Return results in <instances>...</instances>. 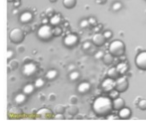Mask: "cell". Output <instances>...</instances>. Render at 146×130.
I'll return each mask as SVG.
<instances>
[{
    "label": "cell",
    "mask_w": 146,
    "mask_h": 130,
    "mask_svg": "<svg viewBox=\"0 0 146 130\" xmlns=\"http://www.w3.org/2000/svg\"><path fill=\"white\" fill-rule=\"evenodd\" d=\"M113 109V100L106 96H99L94 100L92 104V110L98 117L107 116Z\"/></svg>",
    "instance_id": "cell-1"
},
{
    "label": "cell",
    "mask_w": 146,
    "mask_h": 130,
    "mask_svg": "<svg viewBox=\"0 0 146 130\" xmlns=\"http://www.w3.org/2000/svg\"><path fill=\"white\" fill-rule=\"evenodd\" d=\"M108 50L114 56L116 57L122 56L124 54V52H125V44L121 40H114L110 43Z\"/></svg>",
    "instance_id": "cell-2"
},
{
    "label": "cell",
    "mask_w": 146,
    "mask_h": 130,
    "mask_svg": "<svg viewBox=\"0 0 146 130\" xmlns=\"http://www.w3.org/2000/svg\"><path fill=\"white\" fill-rule=\"evenodd\" d=\"M37 36L42 41H49L53 37V28H51V26L48 24H43L39 27Z\"/></svg>",
    "instance_id": "cell-3"
},
{
    "label": "cell",
    "mask_w": 146,
    "mask_h": 130,
    "mask_svg": "<svg viewBox=\"0 0 146 130\" xmlns=\"http://www.w3.org/2000/svg\"><path fill=\"white\" fill-rule=\"evenodd\" d=\"M25 38V34L20 28H13L12 30L9 32V39L12 43L15 44H19L21 43Z\"/></svg>",
    "instance_id": "cell-4"
},
{
    "label": "cell",
    "mask_w": 146,
    "mask_h": 130,
    "mask_svg": "<svg viewBox=\"0 0 146 130\" xmlns=\"http://www.w3.org/2000/svg\"><path fill=\"white\" fill-rule=\"evenodd\" d=\"M128 87H129V82L125 76H121V77H118L117 79H115V89L119 91L120 93L125 92L128 89Z\"/></svg>",
    "instance_id": "cell-5"
},
{
    "label": "cell",
    "mask_w": 146,
    "mask_h": 130,
    "mask_svg": "<svg viewBox=\"0 0 146 130\" xmlns=\"http://www.w3.org/2000/svg\"><path fill=\"white\" fill-rule=\"evenodd\" d=\"M135 65L140 70H146V51H140L135 57Z\"/></svg>",
    "instance_id": "cell-6"
},
{
    "label": "cell",
    "mask_w": 146,
    "mask_h": 130,
    "mask_svg": "<svg viewBox=\"0 0 146 130\" xmlns=\"http://www.w3.org/2000/svg\"><path fill=\"white\" fill-rule=\"evenodd\" d=\"M101 89L103 90L104 92H108V93H109L111 90L115 89V79L110 78V77L104 79L101 83Z\"/></svg>",
    "instance_id": "cell-7"
},
{
    "label": "cell",
    "mask_w": 146,
    "mask_h": 130,
    "mask_svg": "<svg viewBox=\"0 0 146 130\" xmlns=\"http://www.w3.org/2000/svg\"><path fill=\"white\" fill-rule=\"evenodd\" d=\"M63 43L66 47H75L78 43V37L76 36L75 34H68L64 37V40H63Z\"/></svg>",
    "instance_id": "cell-8"
},
{
    "label": "cell",
    "mask_w": 146,
    "mask_h": 130,
    "mask_svg": "<svg viewBox=\"0 0 146 130\" xmlns=\"http://www.w3.org/2000/svg\"><path fill=\"white\" fill-rule=\"evenodd\" d=\"M105 41H106V38H105V36H104V34H102V33H95V34L92 36V42L97 47L102 46V45L105 43Z\"/></svg>",
    "instance_id": "cell-9"
},
{
    "label": "cell",
    "mask_w": 146,
    "mask_h": 130,
    "mask_svg": "<svg viewBox=\"0 0 146 130\" xmlns=\"http://www.w3.org/2000/svg\"><path fill=\"white\" fill-rule=\"evenodd\" d=\"M36 70H37L36 66L33 63H27V64L24 65V67H23V73L26 76H31L33 74H35Z\"/></svg>",
    "instance_id": "cell-10"
},
{
    "label": "cell",
    "mask_w": 146,
    "mask_h": 130,
    "mask_svg": "<svg viewBox=\"0 0 146 130\" xmlns=\"http://www.w3.org/2000/svg\"><path fill=\"white\" fill-rule=\"evenodd\" d=\"M130 116H131V110L127 107L121 108L118 112V118H120V119H128V118H130Z\"/></svg>",
    "instance_id": "cell-11"
},
{
    "label": "cell",
    "mask_w": 146,
    "mask_h": 130,
    "mask_svg": "<svg viewBox=\"0 0 146 130\" xmlns=\"http://www.w3.org/2000/svg\"><path fill=\"white\" fill-rule=\"evenodd\" d=\"M123 107H125V101H124L123 98H121V97L118 96L117 98L113 99V109L120 110Z\"/></svg>",
    "instance_id": "cell-12"
},
{
    "label": "cell",
    "mask_w": 146,
    "mask_h": 130,
    "mask_svg": "<svg viewBox=\"0 0 146 130\" xmlns=\"http://www.w3.org/2000/svg\"><path fill=\"white\" fill-rule=\"evenodd\" d=\"M90 88H91V86H90V84L88 82H82L81 84L78 85L77 90L80 94H86L90 91Z\"/></svg>",
    "instance_id": "cell-13"
},
{
    "label": "cell",
    "mask_w": 146,
    "mask_h": 130,
    "mask_svg": "<svg viewBox=\"0 0 146 130\" xmlns=\"http://www.w3.org/2000/svg\"><path fill=\"white\" fill-rule=\"evenodd\" d=\"M33 20V14L31 12H24L20 15V22L27 24Z\"/></svg>",
    "instance_id": "cell-14"
},
{
    "label": "cell",
    "mask_w": 146,
    "mask_h": 130,
    "mask_svg": "<svg viewBox=\"0 0 146 130\" xmlns=\"http://www.w3.org/2000/svg\"><path fill=\"white\" fill-rule=\"evenodd\" d=\"M35 85L34 84H32V83H28V84H26V85L23 87V93H25L27 96H29V95H32L33 93H34V91H35Z\"/></svg>",
    "instance_id": "cell-15"
},
{
    "label": "cell",
    "mask_w": 146,
    "mask_h": 130,
    "mask_svg": "<svg viewBox=\"0 0 146 130\" xmlns=\"http://www.w3.org/2000/svg\"><path fill=\"white\" fill-rule=\"evenodd\" d=\"M45 77H46V79L49 80V81H53V80H55L57 77H58V71L55 70V69L48 70V71L46 72Z\"/></svg>",
    "instance_id": "cell-16"
},
{
    "label": "cell",
    "mask_w": 146,
    "mask_h": 130,
    "mask_svg": "<svg viewBox=\"0 0 146 130\" xmlns=\"http://www.w3.org/2000/svg\"><path fill=\"white\" fill-rule=\"evenodd\" d=\"M116 68H117V70H118V72H119L120 75H125V74L127 73L128 69H129V68H128V65L126 64V63H123V62L118 63L117 66H116Z\"/></svg>",
    "instance_id": "cell-17"
},
{
    "label": "cell",
    "mask_w": 146,
    "mask_h": 130,
    "mask_svg": "<svg viewBox=\"0 0 146 130\" xmlns=\"http://www.w3.org/2000/svg\"><path fill=\"white\" fill-rule=\"evenodd\" d=\"M26 96L27 95L25 93L17 94V95L15 96V98H14L15 103H16L17 105H22V104H24L25 102H26Z\"/></svg>",
    "instance_id": "cell-18"
},
{
    "label": "cell",
    "mask_w": 146,
    "mask_h": 130,
    "mask_svg": "<svg viewBox=\"0 0 146 130\" xmlns=\"http://www.w3.org/2000/svg\"><path fill=\"white\" fill-rule=\"evenodd\" d=\"M102 61H103L105 65H111L114 61V55L111 54L110 52L105 53L104 56H103V58H102Z\"/></svg>",
    "instance_id": "cell-19"
},
{
    "label": "cell",
    "mask_w": 146,
    "mask_h": 130,
    "mask_svg": "<svg viewBox=\"0 0 146 130\" xmlns=\"http://www.w3.org/2000/svg\"><path fill=\"white\" fill-rule=\"evenodd\" d=\"M119 72H118L117 68L116 67H111L108 69L107 71V76L110 78H113V79H117L118 77H119Z\"/></svg>",
    "instance_id": "cell-20"
},
{
    "label": "cell",
    "mask_w": 146,
    "mask_h": 130,
    "mask_svg": "<svg viewBox=\"0 0 146 130\" xmlns=\"http://www.w3.org/2000/svg\"><path fill=\"white\" fill-rule=\"evenodd\" d=\"M37 115L41 118H51V116H52L51 115V111L48 109H46V108H45V109L40 110V111H38Z\"/></svg>",
    "instance_id": "cell-21"
},
{
    "label": "cell",
    "mask_w": 146,
    "mask_h": 130,
    "mask_svg": "<svg viewBox=\"0 0 146 130\" xmlns=\"http://www.w3.org/2000/svg\"><path fill=\"white\" fill-rule=\"evenodd\" d=\"M49 22H50V24L53 25V26H58L59 23L61 22L60 16H59L58 14H54L53 16H51V18H50V20H49Z\"/></svg>",
    "instance_id": "cell-22"
},
{
    "label": "cell",
    "mask_w": 146,
    "mask_h": 130,
    "mask_svg": "<svg viewBox=\"0 0 146 130\" xmlns=\"http://www.w3.org/2000/svg\"><path fill=\"white\" fill-rule=\"evenodd\" d=\"M63 6L67 9H71L76 5V0H63Z\"/></svg>",
    "instance_id": "cell-23"
},
{
    "label": "cell",
    "mask_w": 146,
    "mask_h": 130,
    "mask_svg": "<svg viewBox=\"0 0 146 130\" xmlns=\"http://www.w3.org/2000/svg\"><path fill=\"white\" fill-rule=\"evenodd\" d=\"M69 79L70 81L72 82H76L80 79V73L78 71H73V72H70L69 74Z\"/></svg>",
    "instance_id": "cell-24"
},
{
    "label": "cell",
    "mask_w": 146,
    "mask_h": 130,
    "mask_svg": "<svg viewBox=\"0 0 146 130\" xmlns=\"http://www.w3.org/2000/svg\"><path fill=\"white\" fill-rule=\"evenodd\" d=\"M44 84H45V82H44V80H43L42 78H37V79L35 80V82H34L35 87L38 88V89L42 88L43 86H44Z\"/></svg>",
    "instance_id": "cell-25"
},
{
    "label": "cell",
    "mask_w": 146,
    "mask_h": 130,
    "mask_svg": "<svg viewBox=\"0 0 146 130\" xmlns=\"http://www.w3.org/2000/svg\"><path fill=\"white\" fill-rule=\"evenodd\" d=\"M90 22H89V19H84V20L80 21V27L83 29H87L88 27H90Z\"/></svg>",
    "instance_id": "cell-26"
},
{
    "label": "cell",
    "mask_w": 146,
    "mask_h": 130,
    "mask_svg": "<svg viewBox=\"0 0 146 130\" xmlns=\"http://www.w3.org/2000/svg\"><path fill=\"white\" fill-rule=\"evenodd\" d=\"M62 34V28H60L59 26H55V28H53V36H61Z\"/></svg>",
    "instance_id": "cell-27"
},
{
    "label": "cell",
    "mask_w": 146,
    "mask_h": 130,
    "mask_svg": "<svg viewBox=\"0 0 146 130\" xmlns=\"http://www.w3.org/2000/svg\"><path fill=\"white\" fill-rule=\"evenodd\" d=\"M64 109H65V107H64V105H62V104H58V105H56L54 107V110L56 113H63V112H64Z\"/></svg>",
    "instance_id": "cell-28"
},
{
    "label": "cell",
    "mask_w": 146,
    "mask_h": 130,
    "mask_svg": "<svg viewBox=\"0 0 146 130\" xmlns=\"http://www.w3.org/2000/svg\"><path fill=\"white\" fill-rule=\"evenodd\" d=\"M119 93H120L119 91H117L116 89H113V90H111V91L109 92V97L112 98V100H113V99H115V98L118 97Z\"/></svg>",
    "instance_id": "cell-29"
},
{
    "label": "cell",
    "mask_w": 146,
    "mask_h": 130,
    "mask_svg": "<svg viewBox=\"0 0 146 130\" xmlns=\"http://www.w3.org/2000/svg\"><path fill=\"white\" fill-rule=\"evenodd\" d=\"M138 108L140 110H146V99H141L138 102Z\"/></svg>",
    "instance_id": "cell-30"
},
{
    "label": "cell",
    "mask_w": 146,
    "mask_h": 130,
    "mask_svg": "<svg viewBox=\"0 0 146 130\" xmlns=\"http://www.w3.org/2000/svg\"><path fill=\"white\" fill-rule=\"evenodd\" d=\"M18 61L17 60H10V62H9V67L11 68V69H15V68L18 67Z\"/></svg>",
    "instance_id": "cell-31"
},
{
    "label": "cell",
    "mask_w": 146,
    "mask_h": 130,
    "mask_svg": "<svg viewBox=\"0 0 146 130\" xmlns=\"http://www.w3.org/2000/svg\"><path fill=\"white\" fill-rule=\"evenodd\" d=\"M121 8H122V4L120 2H116V3H114V4L112 5V9H113L114 11H118V10H120Z\"/></svg>",
    "instance_id": "cell-32"
},
{
    "label": "cell",
    "mask_w": 146,
    "mask_h": 130,
    "mask_svg": "<svg viewBox=\"0 0 146 130\" xmlns=\"http://www.w3.org/2000/svg\"><path fill=\"white\" fill-rule=\"evenodd\" d=\"M91 48V43L89 42V41H86V42L83 43V45H82V49H83L84 51H88V49Z\"/></svg>",
    "instance_id": "cell-33"
},
{
    "label": "cell",
    "mask_w": 146,
    "mask_h": 130,
    "mask_svg": "<svg viewBox=\"0 0 146 130\" xmlns=\"http://www.w3.org/2000/svg\"><path fill=\"white\" fill-rule=\"evenodd\" d=\"M68 112L70 114H72V115H75V114L78 112V108L75 107V106H72V107H70L68 109Z\"/></svg>",
    "instance_id": "cell-34"
},
{
    "label": "cell",
    "mask_w": 146,
    "mask_h": 130,
    "mask_svg": "<svg viewBox=\"0 0 146 130\" xmlns=\"http://www.w3.org/2000/svg\"><path fill=\"white\" fill-rule=\"evenodd\" d=\"M103 34H104V36H105L106 39H110L112 36H113V33H112V31H110V30L105 31V32H104Z\"/></svg>",
    "instance_id": "cell-35"
},
{
    "label": "cell",
    "mask_w": 146,
    "mask_h": 130,
    "mask_svg": "<svg viewBox=\"0 0 146 130\" xmlns=\"http://www.w3.org/2000/svg\"><path fill=\"white\" fill-rule=\"evenodd\" d=\"M103 56H104V53L102 52V51H98L97 54H95V58L96 59H101V60H102Z\"/></svg>",
    "instance_id": "cell-36"
},
{
    "label": "cell",
    "mask_w": 146,
    "mask_h": 130,
    "mask_svg": "<svg viewBox=\"0 0 146 130\" xmlns=\"http://www.w3.org/2000/svg\"><path fill=\"white\" fill-rule=\"evenodd\" d=\"M13 55H14V52H13L12 50H8V53H7V59H8V60H11Z\"/></svg>",
    "instance_id": "cell-37"
},
{
    "label": "cell",
    "mask_w": 146,
    "mask_h": 130,
    "mask_svg": "<svg viewBox=\"0 0 146 130\" xmlns=\"http://www.w3.org/2000/svg\"><path fill=\"white\" fill-rule=\"evenodd\" d=\"M77 100H78V98L76 97L75 95H73V96H71V97H70V102L72 104H75L76 102H77Z\"/></svg>",
    "instance_id": "cell-38"
},
{
    "label": "cell",
    "mask_w": 146,
    "mask_h": 130,
    "mask_svg": "<svg viewBox=\"0 0 146 130\" xmlns=\"http://www.w3.org/2000/svg\"><path fill=\"white\" fill-rule=\"evenodd\" d=\"M55 119H64V115H63V113H56V115L54 116Z\"/></svg>",
    "instance_id": "cell-39"
},
{
    "label": "cell",
    "mask_w": 146,
    "mask_h": 130,
    "mask_svg": "<svg viewBox=\"0 0 146 130\" xmlns=\"http://www.w3.org/2000/svg\"><path fill=\"white\" fill-rule=\"evenodd\" d=\"M48 98H49L50 101H53V100H55V98H56V95H55L54 93H51L50 95L48 96Z\"/></svg>",
    "instance_id": "cell-40"
},
{
    "label": "cell",
    "mask_w": 146,
    "mask_h": 130,
    "mask_svg": "<svg viewBox=\"0 0 146 130\" xmlns=\"http://www.w3.org/2000/svg\"><path fill=\"white\" fill-rule=\"evenodd\" d=\"M89 22H90V25H91V26H94V25L96 24V20L94 18H89Z\"/></svg>",
    "instance_id": "cell-41"
},
{
    "label": "cell",
    "mask_w": 146,
    "mask_h": 130,
    "mask_svg": "<svg viewBox=\"0 0 146 130\" xmlns=\"http://www.w3.org/2000/svg\"><path fill=\"white\" fill-rule=\"evenodd\" d=\"M24 47L23 46H20V45H19L18 47H17V50H18V52H23V51H24Z\"/></svg>",
    "instance_id": "cell-42"
},
{
    "label": "cell",
    "mask_w": 146,
    "mask_h": 130,
    "mask_svg": "<svg viewBox=\"0 0 146 130\" xmlns=\"http://www.w3.org/2000/svg\"><path fill=\"white\" fill-rule=\"evenodd\" d=\"M106 1H107V0H96V2L99 3V4H104Z\"/></svg>",
    "instance_id": "cell-43"
},
{
    "label": "cell",
    "mask_w": 146,
    "mask_h": 130,
    "mask_svg": "<svg viewBox=\"0 0 146 130\" xmlns=\"http://www.w3.org/2000/svg\"><path fill=\"white\" fill-rule=\"evenodd\" d=\"M49 1H50L51 3H54V2H56L57 0H49Z\"/></svg>",
    "instance_id": "cell-44"
},
{
    "label": "cell",
    "mask_w": 146,
    "mask_h": 130,
    "mask_svg": "<svg viewBox=\"0 0 146 130\" xmlns=\"http://www.w3.org/2000/svg\"><path fill=\"white\" fill-rule=\"evenodd\" d=\"M14 6H19V2H15V4H14Z\"/></svg>",
    "instance_id": "cell-45"
},
{
    "label": "cell",
    "mask_w": 146,
    "mask_h": 130,
    "mask_svg": "<svg viewBox=\"0 0 146 130\" xmlns=\"http://www.w3.org/2000/svg\"><path fill=\"white\" fill-rule=\"evenodd\" d=\"M8 1H9V2H12V1H13V0H8Z\"/></svg>",
    "instance_id": "cell-46"
}]
</instances>
